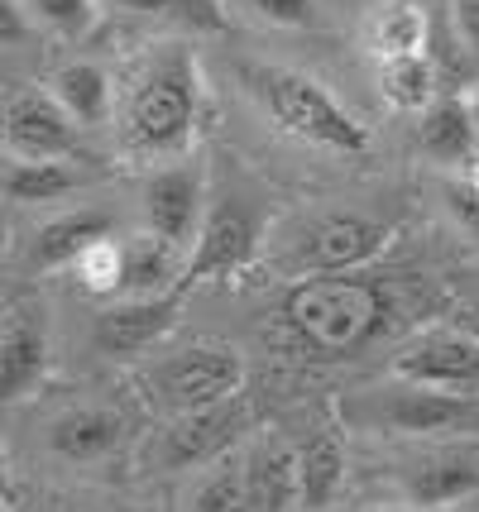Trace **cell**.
Here are the masks:
<instances>
[{
    "label": "cell",
    "instance_id": "9c48e42d",
    "mask_svg": "<svg viewBox=\"0 0 479 512\" xmlns=\"http://www.w3.org/2000/svg\"><path fill=\"white\" fill-rule=\"evenodd\" d=\"M259 245V221L245 201H216L197 221L192 235V259L183 268V288L187 283H206V278H230L254 259Z\"/></svg>",
    "mask_w": 479,
    "mask_h": 512
},
{
    "label": "cell",
    "instance_id": "83f0119b",
    "mask_svg": "<svg viewBox=\"0 0 479 512\" xmlns=\"http://www.w3.org/2000/svg\"><path fill=\"white\" fill-rule=\"evenodd\" d=\"M135 15H178L192 29H226V10L221 0H115Z\"/></svg>",
    "mask_w": 479,
    "mask_h": 512
},
{
    "label": "cell",
    "instance_id": "44dd1931",
    "mask_svg": "<svg viewBox=\"0 0 479 512\" xmlns=\"http://www.w3.org/2000/svg\"><path fill=\"white\" fill-rule=\"evenodd\" d=\"M53 101L68 111L72 125H101L106 111H111V77L96 63H68L53 72Z\"/></svg>",
    "mask_w": 479,
    "mask_h": 512
},
{
    "label": "cell",
    "instance_id": "cb8c5ba5",
    "mask_svg": "<svg viewBox=\"0 0 479 512\" xmlns=\"http://www.w3.org/2000/svg\"><path fill=\"white\" fill-rule=\"evenodd\" d=\"M432 63L427 53H398V58H379V87H384L393 111H422L432 101Z\"/></svg>",
    "mask_w": 479,
    "mask_h": 512
},
{
    "label": "cell",
    "instance_id": "52a82bcc",
    "mask_svg": "<svg viewBox=\"0 0 479 512\" xmlns=\"http://www.w3.org/2000/svg\"><path fill=\"white\" fill-rule=\"evenodd\" d=\"M393 379L436 388V393H479V335L475 331H422L393 355Z\"/></svg>",
    "mask_w": 479,
    "mask_h": 512
},
{
    "label": "cell",
    "instance_id": "7c38bea8",
    "mask_svg": "<svg viewBox=\"0 0 479 512\" xmlns=\"http://www.w3.org/2000/svg\"><path fill=\"white\" fill-rule=\"evenodd\" d=\"M388 225L369 221V216H331L321 221L307 245H302V264L312 273H350V268L374 264L379 254L388 249Z\"/></svg>",
    "mask_w": 479,
    "mask_h": 512
},
{
    "label": "cell",
    "instance_id": "7402d4cb",
    "mask_svg": "<svg viewBox=\"0 0 479 512\" xmlns=\"http://www.w3.org/2000/svg\"><path fill=\"white\" fill-rule=\"evenodd\" d=\"M101 235H111V216L106 211H68V216H58V221H48L39 230L29 259H34V268H68Z\"/></svg>",
    "mask_w": 479,
    "mask_h": 512
},
{
    "label": "cell",
    "instance_id": "ba28073f",
    "mask_svg": "<svg viewBox=\"0 0 479 512\" xmlns=\"http://www.w3.org/2000/svg\"><path fill=\"white\" fill-rule=\"evenodd\" d=\"M0 144L15 158H72L77 125L44 87H10L0 96Z\"/></svg>",
    "mask_w": 479,
    "mask_h": 512
},
{
    "label": "cell",
    "instance_id": "603a6c76",
    "mask_svg": "<svg viewBox=\"0 0 479 512\" xmlns=\"http://www.w3.org/2000/svg\"><path fill=\"white\" fill-rule=\"evenodd\" d=\"M77 182L82 178L72 173L63 158H15L0 173L5 197H15V201H58V197H68Z\"/></svg>",
    "mask_w": 479,
    "mask_h": 512
},
{
    "label": "cell",
    "instance_id": "2e32d148",
    "mask_svg": "<svg viewBox=\"0 0 479 512\" xmlns=\"http://www.w3.org/2000/svg\"><path fill=\"white\" fill-rule=\"evenodd\" d=\"M120 441H125V422H120V412H111V407H77V412H63L58 422L48 426L53 455H63L72 465L106 460Z\"/></svg>",
    "mask_w": 479,
    "mask_h": 512
},
{
    "label": "cell",
    "instance_id": "d6986e66",
    "mask_svg": "<svg viewBox=\"0 0 479 512\" xmlns=\"http://www.w3.org/2000/svg\"><path fill=\"white\" fill-rule=\"evenodd\" d=\"M365 39L374 58H398V53H427V10L412 0H379L369 10Z\"/></svg>",
    "mask_w": 479,
    "mask_h": 512
},
{
    "label": "cell",
    "instance_id": "484cf974",
    "mask_svg": "<svg viewBox=\"0 0 479 512\" xmlns=\"http://www.w3.org/2000/svg\"><path fill=\"white\" fill-rule=\"evenodd\" d=\"M24 15H34L44 29L63 34V39H82L101 20L96 0H24Z\"/></svg>",
    "mask_w": 479,
    "mask_h": 512
},
{
    "label": "cell",
    "instance_id": "4dcf8cb0",
    "mask_svg": "<svg viewBox=\"0 0 479 512\" xmlns=\"http://www.w3.org/2000/svg\"><path fill=\"white\" fill-rule=\"evenodd\" d=\"M29 39V15H24L20 0H0V44L15 48Z\"/></svg>",
    "mask_w": 479,
    "mask_h": 512
},
{
    "label": "cell",
    "instance_id": "ac0fdd59",
    "mask_svg": "<svg viewBox=\"0 0 479 512\" xmlns=\"http://www.w3.org/2000/svg\"><path fill=\"white\" fill-rule=\"evenodd\" d=\"M417 149L436 158V163H465L475 154V130H470L465 96H432L417 111Z\"/></svg>",
    "mask_w": 479,
    "mask_h": 512
},
{
    "label": "cell",
    "instance_id": "1f68e13d",
    "mask_svg": "<svg viewBox=\"0 0 479 512\" xmlns=\"http://www.w3.org/2000/svg\"><path fill=\"white\" fill-rule=\"evenodd\" d=\"M15 503V474H10V460L0 455V508Z\"/></svg>",
    "mask_w": 479,
    "mask_h": 512
},
{
    "label": "cell",
    "instance_id": "d4e9b609",
    "mask_svg": "<svg viewBox=\"0 0 479 512\" xmlns=\"http://www.w3.org/2000/svg\"><path fill=\"white\" fill-rule=\"evenodd\" d=\"M187 512H245V489H240V460L202 469V479L187 493Z\"/></svg>",
    "mask_w": 479,
    "mask_h": 512
},
{
    "label": "cell",
    "instance_id": "f546056e",
    "mask_svg": "<svg viewBox=\"0 0 479 512\" xmlns=\"http://www.w3.org/2000/svg\"><path fill=\"white\" fill-rule=\"evenodd\" d=\"M451 29L456 39L479 58V0H451Z\"/></svg>",
    "mask_w": 479,
    "mask_h": 512
},
{
    "label": "cell",
    "instance_id": "8fae6325",
    "mask_svg": "<svg viewBox=\"0 0 479 512\" xmlns=\"http://www.w3.org/2000/svg\"><path fill=\"white\" fill-rule=\"evenodd\" d=\"M178 297L183 288L159 292V297H125L96 316V350L101 355H144L173 321H178Z\"/></svg>",
    "mask_w": 479,
    "mask_h": 512
},
{
    "label": "cell",
    "instance_id": "e0dca14e",
    "mask_svg": "<svg viewBox=\"0 0 479 512\" xmlns=\"http://www.w3.org/2000/svg\"><path fill=\"white\" fill-rule=\"evenodd\" d=\"M183 288L178 273V249L159 235H130L120 240V292L125 297H159V292Z\"/></svg>",
    "mask_w": 479,
    "mask_h": 512
},
{
    "label": "cell",
    "instance_id": "4fadbf2b",
    "mask_svg": "<svg viewBox=\"0 0 479 512\" xmlns=\"http://www.w3.org/2000/svg\"><path fill=\"white\" fill-rule=\"evenodd\" d=\"M48 369V331L44 312L15 307L0 321V402L24 398Z\"/></svg>",
    "mask_w": 479,
    "mask_h": 512
},
{
    "label": "cell",
    "instance_id": "277c9868",
    "mask_svg": "<svg viewBox=\"0 0 479 512\" xmlns=\"http://www.w3.org/2000/svg\"><path fill=\"white\" fill-rule=\"evenodd\" d=\"M245 383V359L235 355L230 345H216V340H197L178 355H163L154 369H149V393L163 412H192V407H206V402L235 398Z\"/></svg>",
    "mask_w": 479,
    "mask_h": 512
},
{
    "label": "cell",
    "instance_id": "4316f807",
    "mask_svg": "<svg viewBox=\"0 0 479 512\" xmlns=\"http://www.w3.org/2000/svg\"><path fill=\"white\" fill-rule=\"evenodd\" d=\"M68 268H77V278H82V288L96 292V297H115L120 292V240L111 235H101L92 245L82 249Z\"/></svg>",
    "mask_w": 479,
    "mask_h": 512
},
{
    "label": "cell",
    "instance_id": "6da1fadb",
    "mask_svg": "<svg viewBox=\"0 0 479 512\" xmlns=\"http://www.w3.org/2000/svg\"><path fill=\"white\" fill-rule=\"evenodd\" d=\"M388 321V297L360 268L350 273H312L283 292V326L317 359L360 355Z\"/></svg>",
    "mask_w": 479,
    "mask_h": 512
},
{
    "label": "cell",
    "instance_id": "ffe728a7",
    "mask_svg": "<svg viewBox=\"0 0 479 512\" xmlns=\"http://www.w3.org/2000/svg\"><path fill=\"white\" fill-rule=\"evenodd\" d=\"M293 455H297V503L302 508H326L345 484V446L331 431H321Z\"/></svg>",
    "mask_w": 479,
    "mask_h": 512
},
{
    "label": "cell",
    "instance_id": "30bf717a",
    "mask_svg": "<svg viewBox=\"0 0 479 512\" xmlns=\"http://www.w3.org/2000/svg\"><path fill=\"white\" fill-rule=\"evenodd\" d=\"M144 230L168 240L173 249L192 245L197 221H202V168L197 163H178L163 168L144 182Z\"/></svg>",
    "mask_w": 479,
    "mask_h": 512
},
{
    "label": "cell",
    "instance_id": "5bb4252c",
    "mask_svg": "<svg viewBox=\"0 0 479 512\" xmlns=\"http://www.w3.org/2000/svg\"><path fill=\"white\" fill-rule=\"evenodd\" d=\"M245 512H288L297 508V455L283 441H259L240 460Z\"/></svg>",
    "mask_w": 479,
    "mask_h": 512
},
{
    "label": "cell",
    "instance_id": "836d02e7",
    "mask_svg": "<svg viewBox=\"0 0 479 512\" xmlns=\"http://www.w3.org/2000/svg\"><path fill=\"white\" fill-rule=\"evenodd\" d=\"M475 187H479V178H475Z\"/></svg>",
    "mask_w": 479,
    "mask_h": 512
},
{
    "label": "cell",
    "instance_id": "f1b7e54d",
    "mask_svg": "<svg viewBox=\"0 0 479 512\" xmlns=\"http://www.w3.org/2000/svg\"><path fill=\"white\" fill-rule=\"evenodd\" d=\"M250 5L269 24H283V29H307V24H317V5H312V0H250Z\"/></svg>",
    "mask_w": 479,
    "mask_h": 512
},
{
    "label": "cell",
    "instance_id": "9a60e30c",
    "mask_svg": "<svg viewBox=\"0 0 479 512\" xmlns=\"http://www.w3.org/2000/svg\"><path fill=\"white\" fill-rule=\"evenodd\" d=\"M403 489L417 508H441V503H456L465 493L479 489V446H451L436 450L427 460H417L403 479Z\"/></svg>",
    "mask_w": 479,
    "mask_h": 512
},
{
    "label": "cell",
    "instance_id": "8992f818",
    "mask_svg": "<svg viewBox=\"0 0 479 512\" xmlns=\"http://www.w3.org/2000/svg\"><path fill=\"white\" fill-rule=\"evenodd\" d=\"M245 426V402L240 393L221 402H206L192 412H173L168 426L149 441V465L159 469H202L211 460H221L230 450V441Z\"/></svg>",
    "mask_w": 479,
    "mask_h": 512
},
{
    "label": "cell",
    "instance_id": "7a4b0ae2",
    "mask_svg": "<svg viewBox=\"0 0 479 512\" xmlns=\"http://www.w3.org/2000/svg\"><path fill=\"white\" fill-rule=\"evenodd\" d=\"M240 82L254 96V106L269 115L283 134H293L302 144L331 149V154H365L369 149V130L321 87L317 77L278 63H245Z\"/></svg>",
    "mask_w": 479,
    "mask_h": 512
},
{
    "label": "cell",
    "instance_id": "3957f363",
    "mask_svg": "<svg viewBox=\"0 0 479 512\" xmlns=\"http://www.w3.org/2000/svg\"><path fill=\"white\" fill-rule=\"evenodd\" d=\"M197 106H202V82L197 63L183 48H168L139 72L135 91L125 101V139L144 158L183 154L197 130Z\"/></svg>",
    "mask_w": 479,
    "mask_h": 512
},
{
    "label": "cell",
    "instance_id": "d6a6232c",
    "mask_svg": "<svg viewBox=\"0 0 479 512\" xmlns=\"http://www.w3.org/2000/svg\"><path fill=\"white\" fill-rule=\"evenodd\" d=\"M465 111H470V130H475V154H479V87L465 96Z\"/></svg>",
    "mask_w": 479,
    "mask_h": 512
},
{
    "label": "cell",
    "instance_id": "5b68a950",
    "mask_svg": "<svg viewBox=\"0 0 479 512\" xmlns=\"http://www.w3.org/2000/svg\"><path fill=\"white\" fill-rule=\"evenodd\" d=\"M365 426H388L403 436H436V431H479V402L465 393H436L417 383H393L379 393H365V402L350 412Z\"/></svg>",
    "mask_w": 479,
    "mask_h": 512
}]
</instances>
